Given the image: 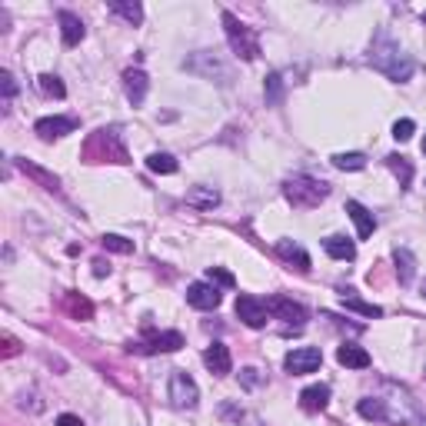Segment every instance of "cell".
Instances as JSON below:
<instances>
[{"label":"cell","instance_id":"6da1fadb","mask_svg":"<svg viewBox=\"0 0 426 426\" xmlns=\"http://www.w3.org/2000/svg\"><path fill=\"white\" fill-rule=\"evenodd\" d=\"M376 400H380V410H383V423H393V426H420L423 413L416 406L413 393L400 386V383H380L376 390Z\"/></svg>","mask_w":426,"mask_h":426},{"label":"cell","instance_id":"7a4b0ae2","mask_svg":"<svg viewBox=\"0 0 426 426\" xmlns=\"http://www.w3.org/2000/svg\"><path fill=\"white\" fill-rule=\"evenodd\" d=\"M370 64L376 70L390 77V80H410L413 77V60L400 50V44H393L386 33H380L376 40H373V54H370Z\"/></svg>","mask_w":426,"mask_h":426},{"label":"cell","instance_id":"5b68a950","mask_svg":"<svg viewBox=\"0 0 426 426\" xmlns=\"http://www.w3.org/2000/svg\"><path fill=\"white\" fill-rule=\"evenodd\" d=\"M197 400H200V390H197V383H194V376L176 370L174 376H170V403H174L176 410H194Z\"/></svg>","mask_w":426,"mask_h":426},{"label":"cell","instance_id":"836d02e7","mask_svg":"<svg viewBox=\"0 0 426 426\" xmlns=\"http://www.w3.org/2000/svg\"><path fill=\"white\" fill-rule=\"evenodd\" d=\"M413 130H416L413 120H396V123H393V137H396L400 143L410 140V137H413Z\"/></svg>","mask_w":426,"mask_h":426},{"label":"cell","instance_id":"ac0fdd59","mask_svg":"<svg viewBox=\"0 0 426 426\" xmlns=\"http://www.w3.org/2000/svg\"><path fill=\"white\" fill-rule=\"evenodd\" d=\"M276 253H280V257H284L286 263H296V270H310V253L303 250V247H300V243H293V240H280L276 243Z\"/></svg>","mask_w":426,"mask_h":426},{"label":"cell","instance_id":"1f68e13d","mask_svg":"<svg viewBox=\"0 0 426 426\" xmlns=\"http://www.w3.org/2000/svg\"><path fill=\"white\" fill-rule=\"evenodd\" d=\"M280 97H284V80L280 74H270L267 77V103H280Z\"/></svg>","mask_w":426,"mask_h":426},{"label":"cell","instance_id":"2e32d148","mask_svg":"<svg viewBox=\"0 0 426 426\" xmlns=\"http://www.w3.org/2000/svg\"><path fill=\"white\" fill-rule=\"evenodd\" d=\"M337 360H340V366L366 370V366H370V353L363 350V347H357V343H343V347L337 350Z\"/></svg>","mask_w":426,"mask_h":426},{"label":"cell","instance_id":"e575fe53","mask_svg":"<svg viewBox=\"0 0 426 426\" xmlns=\"http://www.w3.org/2000/svg\"><path fill=\"white\" fill-rule=\"evenodd\" d=\"M0 84H4V103L11 107L13 94H17V84H13V77H11V74H0Z\"/></svg>","mask_w":426,"mask_h":426},{"label":"cell","instance_id":"4fadbf2b","mask_svg":"<svg viewBox=\"0 0 426 426\" xmlns=\"http://www.w3.org/2000/svg\"><path fill=\"white\" fill-rule=\"evenodd\" d=\"M327 403H330V386L327 383L306 386L303 393H300V406H303L306 413H320V410H327Z\"/></svg>","mask_w":426,"mask_h":426},{"label":"cell","instance_id":"52a82bcc","mask_svg":"<svg viewBox=\"0 0 426 426\" xmlns=\"http://www.w3.org/2000/svg\"><path fill=\"white\" fill-rule=\"evenodd\" d=\"M323 363V353L317 350V347H300V350H293V353H286V360H284V366H286V373H293V376H303V373H313Z\"/></svg>","mask_w":426,"mask_h":426},{"label":"cell","instance_id":"60d3db41","mask_svg":"<svg viewBox=\"0 0 426 426\" xmlns=\"http://www.w3.org/2000/svg\"><path fill=\"white\" fill-rule=\"evenodd\" d=\"M423 153H426V137H423Z\"/></svg>","mask_w":426,"mask_h":426},{"label":"cell","instance_id":"30bf717a","mask_svg":"<svg viewBox=\"0 0 426 426\" xmlns=\"http://www.w3.org/2000/svg\"><path fill=\"white\" fill-rule=\"evenodd\" d=\"M186 303L197 310H217L220 306V290L213 284H190L186 286Z\"/></svg>","mask_w":426,"mask_h":426},{"label":"cell","instance_id":"484cf974","mask_svg":"<svg viewBox=\"0 0 426 426\" xmlns=\"http://www.w3.org/2000/svg\"><path fill=\"white\" fill-rule=\"evenodd\" d=\"M147 167H150L153 174H176L180 164H176L170 153H150V157H147Z\"/></svg>","mask_w":426,"mask_h":426},{"label":"cell","instance_id":"7402d4cb","mask_svg":"<svg viewBox=\"0 0 426 426\" xmlns=\"http://www.w3.org/2000/svg\"><path fill=\"white\" fill-rule=\"evenodd\" d=\"M64 303H67V310H70V317H77V320H94V303H90L87 296L67 293Z\"/></svg>","mask_w":426,"mask_h":426},{"label":"cell","instance_id":"5bb4252c","mask_svg":"<svg viewBox=\"0 0 426 426\" xmlns=\"http://www.w3.org/2000/svg\"><path fill=\"white\" fill-rule=\"evenodd\" d=\"M123 87H127V97H130L133 107H140L143 97H147L150 80H147V74H143V70H133V67H130V70L123 74Z\"/></svg>","mask_w":426,"mask_h":426},{"label":"cell","instance_id":"4316f807","mask_svg":"<svg viewBox=\"0 0 426 426\" xmlns=\"http://www.w3.org/2000/svg\"><path fill=\"white\" fill-rule=\"evenodd\" d=\"M343 306H347V310H357V313H363V317H370V320L383 317L380 306H376V303H363L360 296H347V293H343Z\"/></svg>","mask_w":426,"mask_h":426},{"label":"cell","instance_id":"d4e9b609","mask_svg":"<svg viewBox=\"0 0 426 426\" xmlns=\"http://www.w3.org/2000/svg\"><path fill=\"white\" fill-rule=\"evenodd\" d=\"M386 164H390V170H393L396 176H400V186H410V180H413V167L406 164V157L390 153V157H386Z\"/></svg>","mask_w":426,"mask_h":426},{"label":"cell","instance_id":"ba28073f","mask_svg":"<svg viewBox=\"0 0 426 426\" xmlns=\"http://www.w3.org/2000/svg\"><path fill=\"white\" fill-rule=\"evenodd\" d=\"M184 347V337L176 330H167V333H150L147 343H130V350H140V353H174Z\"/></svg>","mask_w":426,"mask_h":426},{"label":"cell","instance_id":"d590c367","mask_svg":"<svg viewBox=\"0 0 426 426\" xmlns=\"http://www.w3.org/2000/svg\"><path fill=\"white\" fill-rule=\"evenodd\" d=\"M17 353H21V343L11 333H4V357H17Z\"/></svg>","mask_w":426,"mask_h":426},{"label":"cell","instance_id":"277c9868","mask_svg":"<svg viewBox=\"0 0 426 426\" xmlns=\"http://www.w3.org/2000/svg\"><path fill=\"white\" fill-rule=\"evenodd\" d=\"M223 27H227V40H230V47H233V54L243 57V60H257V57H260L257 33H253L247 23L237 21V13L223 11Z\"/></svg>","mask_w":426,"mask_h":426},{"label":"cell","instance_id":"44dd1931","mask_svg":"<svg viewBox=\"0 0 426 426\" xmlns=\"http://www.w3.org/2000/svg\"><path fill=\"white\" fill-rule=\"evenodd\" d=\"M396 274H400V284L410 286L413 284V276H416V267H413V253L406 250V247H396Z\"/></svg>","mask_w":426,"mask_h":426},{"label":"cell","instance_id":"8992f818","mask_svg":"<svg viewBox=\"0 0 426 426\" xmlns=\"http://www.w3.org/2000/svg\"><path fill=\"white\" fill-rule=\"evenodd\" d=\"M237 317H240L247 327L260 330V327H267V320H270V306H267V300H257V296H250V293H240L237 296Z\"/></svg>","mask_w":426,"mask_h":426},{"label":"cell","instance_id":"4dcf8cb0","mask_svg":"<svg viewBox=\"0 0 426 426\" xmlns=\"http://www.w3.org/2000/svg\"><path fill=\"white\" fill-rule=\"evenodd\" d=\"M357 410H360L363 420H383V410H380V400H376V396H366V400H360V403H357Z\"/></svg>","mask_w":426,"mask_h":426},{"label":"cell","instance_id":"83f0119b","mask_svg":"<svg viewBox=\"0 0 426 426\" xmlns=\"http://www.w3.org/2000/svg\"><path fill=\"white\" fill-rule=\"evenodd\" d=\"M333 167H337V170H363V167H366V157H363V153H337V157H333Z\"/></svg>","mask_w":426,"mask_h":426},{"label":"cell","instance_id":"8d00e7d4","mask_svg":"<svg viewBox=\"0 0 426 426\" xmlns=\"http://www.w3.org/2000/svg\"><path fill=\"white\" fill-rule=\"evenodd\" d=\"M57 426H87V423L74 413H64V416H57Z\"/></svg>","mask_w":426,"mask_h":426},{"label":"cell","instance_id":"d6986e66","mask_svg":"<svg viewBox=\"0 0 426 426\" xmlns=\"http://www.w3.org/2000/svg\"><path fill=\"white\" fill-rule=\"evenodd\" d=\"M186 203L197 207V210H213L220 203V194L213 186H194V190L186 194Z\"/></svg>","mask_w":426,"mask_h":426},{"label":"cell","instance_id":"f546056e","mask_svg":"<svg viewBox=\"0 0 426 426\" xmlns=\"http://www.w3.org/2000/svg\"><path fill=\"white\" fill-rule=\"evenodd\" d=\"M103 250H113V253H133V240H127V237H117V233H107L103 237Z\"/></svg>","mask_w":426,"mask_h":426},{"label":"cell","instance_id":"cb8c5ba5","mask_svg":"<svg viewBox=\"0 0 426 426\" xmlns=\"http://www.w3.org/2000/svg\"><path fill=\"white\" fill-rule=\"evenodd\" d=\"M110 11L117 13V17H123V21L130 23H140L143 21V7L140 4H127V0H113V4H110Z\"/></svg>","mask_w":426,"mask_h":426},{"label":"cell","instance_id":"ab89813d","mask_svg":"<svg viewBox=\"0 0 426 426\" xmlns=\"http://www.w3.org/2000/svg\"><path fill=\"white\" fill-rule=\"evenodd\" d=\"M94 274H97V276H107V274H110V263L97 260V263H94Z\"/></svg>","mask_w":426,"mask_h":426},{"label":"cell","instance_id":"ffe728a7","mask_svg":"<svg viewBox=\"0 0 426 426\" xmlns=\"http://www.w3.org/2000/svg\"><path fill=\"white\" fill-rule=\"evenodd\" d=\"M323 250H327L333 260H353V257H357V247H353L347 237H327V240H323Z\"/></svg>","mask_w":426,"mask_h":426},{"label":"cell","instance_id":"603a6c76","mask_svg":"<svg viewBox=\"0 0 426 426\" xmlns=\"http://www.w3.org/2000/svg\"><path fill=\"white\" fill-rule=\"evenodd\" d=\"M17 167H21V170H23L27 176H33V180H37L40 186H47V190H57V186H60V180H57L54 174H47V170H40V167L30 164V160H17Z\"/></svg>","mask_w":426,"mask_h":426},{"label":"cell","instance_id":"74e56055","mask_svg":"<svg viewBox=\"0 0 426 426\" xmlns=\"http://www.w3.org/2000/svg\"><path fill=\"white\" fill-rule=\"evenodd\" d=\"M243 383H247V386H257V370H253V366L243 370Z\"/></svg>","mask_w":426,"mask_h":426},{"label":"cell","instance_id":"f1b7e54d","mask_svg":"<svg viewBox=\"0 0 426 426\" xmlns=\"http://www.w3.org/2000/svg\"><path fill=\"white\" fill-rule=\"evenodd\" d=\"M37 84H40V90H44L47 97H57V100H60V97L67 94L64 84H60V77H54V74H44L40 80H37Z\"/></svg>","mask_w":426,"mask_h":426},{"label":"cell","instance_id":"b9f144b4","mask_svg":"<svg viewBox=\"0 0 426 426\" xmlns=\"http://www.w3.org/2000/svg\"><path fill=\"white\" fill-rule=\"evenodd\" d=\"M423 21H426V13H423Z\"/></svg>","mask_w":426,"mask_h":426},{"label":"cell","instance_id":"d6a6232c","mask_svg":"<svg viewBox=\"0 0 426 426\" xmlns=\"http://www.w3.org/2000/svg\"><path fill=\"white\" fill-rule=\"evenodd\" d=\"M207 280H210V284H213V286H233V284H237V280H233V274H227V270H223V267H210V270H207Z\"/></svg>","mask_w":426,"mask_h":426},{"label":"cell","instance_id":"7c38bea8","mask_svg":"<svg viewBox=\"0 0 426 426\" xmlns=\"http://www.w3.org/2000/svg\"><path fill=\"white\" fill-rule=\"evenodd\" d=\"M203 363H207V370L213 373V376H227L230 366H233V360H230V350L223 347V343H213V347H207V350H203Z\"/></svg>","mask_w":426,"mask_h":426},{"label":"cell","instance_id":"e0dca14e","mask_svg":"<svg viewBox=\"0 0 426 426\" xmlns=\"http://www.w3.org/2000/svg\"><path fill=\"white\" fill-rule=\"evenodd\" d=\"M57 21H60V30H64V44L67 47H77L80 44V40H84V21H80V17H77V13H70V11H60V17H57Z\"/></svg>","mask_w":426,"mask_h":426},{"label":"cell","instance_id":"f35d334b","mask_svg":"<svg viewBox=\"0 0 426 426\" xmlns=\"http://www.w3.org/2000/svg\"><path fill=\"white\" fill-rule=\"evenodd\" d=\"M237 423H243V426H263L260 420H257V416H247V413H240V416H237Z\"/></svg>","mask_w":426,"mask_h":426},{"label":"cell","instance_id":"9c48e42d","mask_svg":"<svg viewBox=\"0 0 426 426\" xmlns=\"http://www.w3.org/2000/svg\"><path fill=\"white\" fill-rule=\"evenodd\" d=\"M267 306H270V317H280V320H286L290 327H303L306 323V310L300 303H293V300H286V296H270L267 300Z\"/></svg>","mask_w":426,"mask_h":426},{"label":"cell","instance_id":"8fae6325","mask_svg":"<svg viewBox=\"0 0 426 426\" xmlns=\"http://www.w3.org/2000/svg\"><path fill=\"white\" fill-rule=\"evenodd\" d=\"M33 130L40 133L44 140H57V137H64V133H74L77 120L74 117H44V120H37Z\"/></svg>","mask_w":426,"mask_h":426},{"label":"cell","instance_id":"9a60e30c","mask_svg":"<svg viewBox=\"0 0 426 426\" xmlns=\"http://www.w3.org/2000/svg\"><path fill=\"white\" fill-rule=\"evenodd\" d=\"M347 213L353 217V223H357V237L360 240H366V237H373V230H376V220H373V213L363 203H357V200H350L347 203Z\"/></svg>","mask_w":426,"mask_h":426},{"label":"cell","instance_id":"3957f363","mask_svg":"<svg viewBox=\"0 0 426 426\" xmlns=\"http://www.w3.org/2000/svg\"><path fill=\"white\" fill-rule=\"evenodd\" d=\"M284 197L293 203L296 210H313L320 207L323 200L330 197V184H323V180H313V176H290L284 184Z\"/></svg>","mask_w":426,"mask_h":426}]
</instances>
